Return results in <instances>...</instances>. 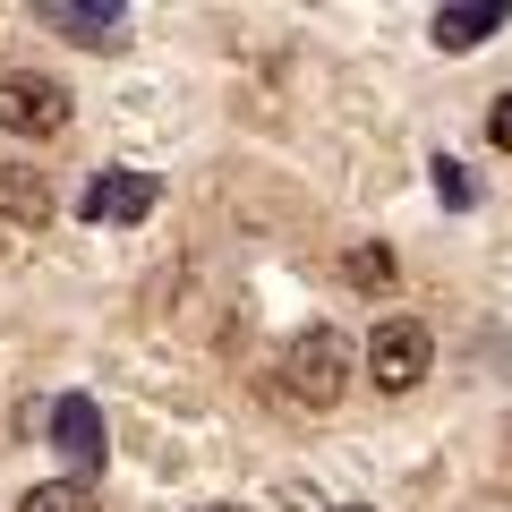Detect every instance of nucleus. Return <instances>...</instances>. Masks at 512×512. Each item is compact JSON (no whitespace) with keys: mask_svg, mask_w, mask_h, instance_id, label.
Listing matches in <instances>:
<instances>
[{"mask_svg":"<svg viewBox=\"0 0 512 512\" xmlns=\"http://www.w3.org/2000/svg\"><path fill=\"white\" fill-rule=\"evenodd\" d=\"M350 376H359V350H350V333H333V325H308L291 342V359H282V384L299 393V410H333L350 393Z\"/></svg>","mask_w":512,"mask_h":512,"instance_id":"obj_1","label":"nucleus"},{"mask_svg":"<svg viewBox=\"0 0 512 512\" xmlns=\"http://www.w3.org/2000/svg\"><path fill=\"white\" fill-rule=\"evenodd\" d=\"M427 359H436V350H427L419 316H384V325L367 333V384H376V393H410V384L427 376Z\"/></svg>","mask_w":512,"mask_h":512,"instance_id":"obj_2","label":"nucleus"},{"mask_svg":"<svg viewBox=\"0 0 512 512\" xmlns=\"http://www.w3.org/2000/svg\"><path fill=\"white\" fill-rule=\"evenodd\" d=\"M0 128L9 137H60L69 128V86L60 77H0Z\"/></svg>","mask_w":512,"mask_h":512,"instance_id":"obj_3","label":"nucleus"},{"mask_svg":"<svg viewBox=\"0 0 512 512\" xmlns=\"http://www.w3.org/2000/svg\"><path fill=\"white\" fill-rule=\"evenodd\" d=\"M154 197H163V188H154L146 171H94L86 180V222H146Z\"/></svg>","mask_w":512,"mask_h":512,"instance_id":"obj_4","label":"nucleus"},{"mask_svg":"<svg viewBox=\"0 0 512 512\" xmlns=\"http://www.w3.org/2000/svg\"><path fill=\"white\" fill-rule=\"evenodd\" d=\"M52 444H60L69 461H86V470H94V461L111 453V436H103V410H94L86 393H60V402H52Z\"/></svg>","mask_w":512,"mask_h":512,"instance_id":"obj_5","label":"nucleus"},{"mask_svg":"<svg viewBox=\"0 0 512 512\" xmlns=\"http://www.w3.org/2000/svg\"><path fill=\"white\" fill-rule=\"evenodd\" d=\"M0 222H18V231L52 222V180L35 163H0Z\"/></svg>","mask_w":512,"mask_h":512,"instance_id":"obj_6","label":"nucleus"},{"mask_svg":"<svg viewBox=\"0 0 512 512\" xmlns=\"http://www.w3.org/2000/svg\"><path fill=\"white\" fill-rule=\"evenodd\" d=\"M504 18H512L504 0H453V9H436V52H470V43H487Z\"/></svg>","mask_w":512,"mask_h":512,"instance_id":"obj_7","label":"nucleus"},{"mask_svg":"<svg viewBox=\"0 0 512 512\" xmlns=\"http://www.w3.org/2000/svg\"><path fill=\"white\" fill-rule=\"evenodd\" d=\"M43 18H52L60 35H77V43H120L128 9H111V0H86V9H77V0H52V9H43Z\"/></svg>","mask_w":512,"mask_h":512,"instance_id":"obj_8","label":"nucleus"},{"mask_svg":"<svg viewBox=\"0 0 512 512\" xmlns=\"http://www.w3.org/2000/svg\"><path fill=\"white\" fill-rule=\"evenodd\" d=\"M342 274L359 282V291H393V282H402V265H393V248H376V239H367V248L342 256Z\"/></svg>","mask_w":512,"mask_h":512,"instance_id":"obj_9","label":"nucleus"},{"mask_svg":"<svg viewBox=\"0 0 512 512\" xmlns=\"http://www.w3.org/2000/svg\"><path fill=\"white\" fill-rule=\"evenodd\" d=\"M18 512H94V495H86V478H52V487H26Z\"/></svg>","mask_w":512,"mask_h":512,"instance_id":"obj_10","label":"nucleus"},{"mask_svg":"<svg viewBox=\"0 0 512 512\" xmlns=\"http://www.w3.org/2000/svg\"><path fill=\"white\" fill-rule=\"evenodd\" d=\"M487 137L512 154V94H495V111H487Z\"/></svg>","mask_w":512,"mask_h":512,"instance_id":"obj_11","label":"nucleus"},{"mask_svg":"<svg viewBox=\"0 0 512 512\" xmlns=\"http://www.w3.org/2000/svg\"><path fill=\"white\" fill-rule=\"evenodd\" d=\"M436 180H444V205H470V180H461V163H436Z\"/></svg>","mask_w":512,"mask_h":512,"instance_id":"obj_12","label":"nucleus"},{"mask_svg":"<svg viewBox=\"0 0 512 512\" xmlns=\"http://www.w3.org/2000/svg\"><path fill=\"white\" fill-rule=\"evenodd\" d=\"M197 512H231V504H197Z\"/></svg>","mask_w":512,"mask_h":512,"instance_id":"obj_13","label":"nucleus"},{"mask_svg":"<svg viewBox=\"0 0 512 512\" xmlns=\"http://www.w3.org/2000/svg\"><path fill=\"white\" fill-rule=\"evenodd\" d=\"M342 512H367V504H342Z\"/></svg>","mask_w":512,"mask_h":512,"instance_id":"obj_14","label":"nucleus"}]
</instances>
